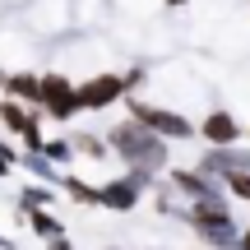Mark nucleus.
<instances>
[{
	"label": "nucleus",
	"instance_id": "nucleus-1",
	"mask_svg": "<svg viewBox=\"0 0 250 250\" xmlns=\"http://www.w3.org/2000/svg\"><path fill=\"white\" fill-rule=\"evenodd\" d=\"M121 88H125L121 79H93L88 88H79V107H102V102H111Z\"/></svg>",
	"mask_w": 250,
	"mask_h": 250
},
{
	"label": "nucleus",
	"instance_id": "nucleus-5",
	"mask_svg": "<svg viewBox=\"0 0 250 250\" xmlns=\"http://www.w3.org/2000/svg\"><path fill=\"white\" fill-rule=\"evenodd\" d=\"M232 190H241V195L250 199V176H232Z\"/></svg>",
	"mask_w": 250,
	"mask_h": 250
},
{
	"label": "nucleus",
	"instance_id": "nucleus-6",
	"mask_svg": "<svg viewBox=\"0 0 250 250\" xmlns=\"http://www.w3.org/2000/svg\"><path fill=\"white\" fill-rule=\"evenodd\" d=\"M9 162H14V153H9V148H5V144H0V171H5V167H9Z\"/></svg>",
	"mask_w": 250,
	"mask_h": 250
},
{
	"label": "nucleus",
	"instance_id": "nucleus-7",
	"mask_svg": "<svg viewBox=\"0 0 250 250\" xmlns=\"http://www.w3.org/2000/svg\"><path fill=\"white\" fill-rule=\"evenodd\" d=\"M246 250H250V241H246Z\"/></svg>",
	"mask_w": 250,
	"mask_h": 250
},
{
	"label": "nucleus",
	"instance_id": "nucleus-2",
	"mask_svg": "<svg viewBox=\"0 0 250 250\" xmlns=\"http://www.w3.org/2000/svg\"><path fill=\"white\" fill-rule=\"evenodd\" d=\"M139 121L148 125V130H167V134H190V125L181 116H171V111H153V107H139Z\"/></svg>",
	"mask_w": 250,
	"mask_h": 250
},
{
	"label": "nucleus",
	"instance_id": "nucleus-4",
	"mask_svg": "<svg viewBox=\"0 0 250 250\" xmlns=\"http://www.w3.org/2000/svg\"><path fill=\"white\" fill-rule=\"evenodd\" d=\"M107 204H111V208H130V204H134V190L116 181V186H107Z\"/></svg>",
	"mask_w": 250,
	"mask_h": 250
},
{
	"label": "nucleus",
	"instance_id": "nucleus-3",
	"mask_svg": "<svg viewBox=\"0 0 250 250\" xmlns=\"http://www.w3.org/2000/svg\"><path fill=\"white\" fill-rule=\"evenodd\" d=\"M204 134L208 139H236V125H232V116H208Z\"/></svg>",
	"mask_w": 250,
	"mask_h": 250
}]
</instances>
